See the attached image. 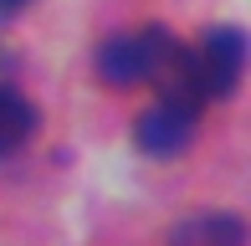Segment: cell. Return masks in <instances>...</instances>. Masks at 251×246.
Returning a JSON list of instances; mask_svg holds the SVG:
<instances>
[{"label":"cell","mask_w":251,"mask_h":246,"mask_svg":"<svg viewBox=\"0 0 251 246\" xmlns=\"http://www.w3.org/2000/svg\"><path fill=\"white\" fill-rule=\"evenodd\" d=\"M169 47V31L164 26H144V31H118V36H108L98 47V77L108 87H144L154 77L159 57H164Z\"/></svg>","instance_id":"obj_1"},{"label":"cell","mask_w":251,"mask_h":246,"mask_svg":"<svg viewBox=\"0 0 251 246\" xmlns=\"http://www.w3.org/2000/svg\"><path fill=\"white\" fill-rule=\"evenodd\" d=\"M21 5H31V0H0V10H21Z\"/></svg>","instance_id":"obj_6"},{"label":"cell","mask_w":251,"mask_h":246,"mask_svg":"<svg viewBox=\"0 0 251 246\" xmlns=\"http://www.w3.org/2000/svg\"><path fill=\"white\" fill-rule=\"evenodd\" d=\"M195 118H200V108L164 103V98H159L154 108L139 113V123H133V144H139L144 154H154V159H175V154H185L190 139H195Z\"/></svg>","instance_id":"obj_3"},{"label":"cell","mask_w":251,"mask_h":246,"mask_svg":"<svg viewBox=\"0 0 251 246\" xmlns=\"http://www.w3.org/2000/svg\"><path fill=\"white\" fill-rule=\"evenodd\" d=\"M169 246H246V226L231 210H200L169 231Z\"/></svg>","instance_id":"obj_4"},{"label":"cell","mask_w":251,"mask_h":246,"mask_svg":"<svg viewBox=\"0 0 251 246\" xmlns=\"http://www.w3.org/2000/svg\"><path fill=\"white\" fill-rule=\"evenodd\" d=\"M31 133H36V108H31V98L16 93V87H0V159L16 154Z\"/></svg>","instance_id":"obj_5"},{"label":"cell","mask_w":251,"mask_h":246,"mask_svg":"<svg viewBox=\"0 0 251 246\" xmlns=\"http://www.w3.org/2000/svg\"><path fill=\"white\" fill-rule=\"evenodd\" d=\"M195 72H200V93L205 98H231L241 72H246V36L236 26L205 31V41L195 51Z\"/></svg>","instance_id":"obj_2"}]
</instances>
